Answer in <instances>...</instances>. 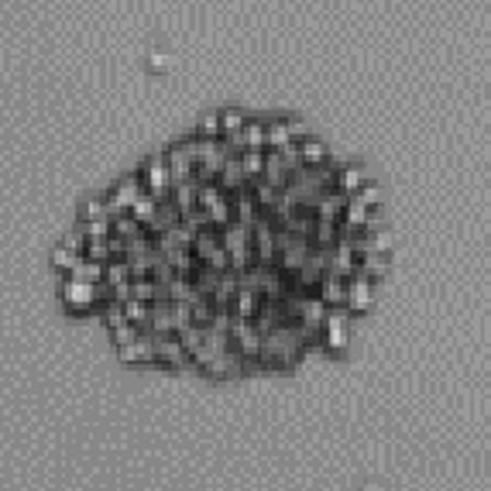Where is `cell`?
I'll use <instances>...</instances> for the list:
<instances>
[{"label": "cell", "mask_w": 491, "mask_h": 491, "mask_svg": "<svg viewBox=\"0 0 491 491\" xmlns=\"http://www.w3.org/2000/svg\"><path fill=\"white\" fill-rule=\"evenodd\" d=\"M152 347H155V365H165V368H189V354L182 351L179 337H155Z\"/></svg>", "instance_id": "obj_1"}, {"label": "cell", "mask_w": 491, "mask_h": 491, "mask_svg": "<svg viewBox=\"0 0 491 491\" xmlns=\"http://www.w3.org/2000/svg\"><path fill=\"white\" fill-rule=\"evenodd\" d=\"M371 302H374V282L365 279V275L351 279L347 282V313L351 316H361V313L371 309Z\"/></svg>", "instance_id": "obj_2"}, {"label": "cell", "mask_w": 491, "mask_h": 491, "mask_svg": "<svg viewBox=\"0 0 491 491\" xmlns=\"http://www.w3.org/2000/svg\"><path fill=\"white\" fill-rule=\"evenodd\" d=\"M247 365H244V358L230 347V351H223L210 368H206V374H213V378H237V374H244Z\"/></svg>", "instance_id": "obj_3"}]
</instances>
